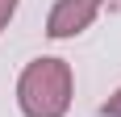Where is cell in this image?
<instances>
[{
	"instance_id": "obj_1",
	"label": "cell",
	"mask_w": 121,
	"mask_h": 117,
	"mask_svg": "<svg viewBox=\"0 0 121 117\" xmlns=\"http://www.w3.org/2000/svg\"><path fill=\"white\" fill-rule=\"evenodd\" d=\"M75 100V71L67 58H29L17 75V109L25 117H67Z\"/></svg>"
},
{
	"instance_id": "obj_2",
	"label": "cell",
	"mask_w": 121,
	"mask_h": 117,
	"mask_svg": "<svg viewBox=\"0 0 121 117\" xmlns=\"http://www.w3.org/2000/svg\"><path fill=\"white\" fill-rule=\"evenodd\" d=\"M109 0H54L50 4V17H46V38L54 42H71L79 38L84 29H92V21L100 17Z\"/></svg>"
},
{
	"instance_id": "obj_3",
	"label": "cell",
	"mask_w": 121,
	"mask_h": 117,
	"mask_svg": "<svg viewBox=\"0 0 121 117\" xmlns=\"http://www.w3.org/2000/svg\"><path fill=\"white\" fill-rule=\"evenodd\" d=\"M96 113H100V117H121V88H117V92H109V100H100Z\"/></svg>"
},
{
	"instance_id": "obj_4",
	"label": "cell",
	"mask_w": 121,
	"mask_h": 117,
	"mask_svg": "<svg viewBox=\"0 0 121 117\" xmlns=\"http://www.w3.org/2000/svg\"><path fill=\"white\" fill-rule=\"evenodd\" d=\"M17 9H21V0H0V34L13 25V17H17Z\"/></svg>"
}]
</instances>
